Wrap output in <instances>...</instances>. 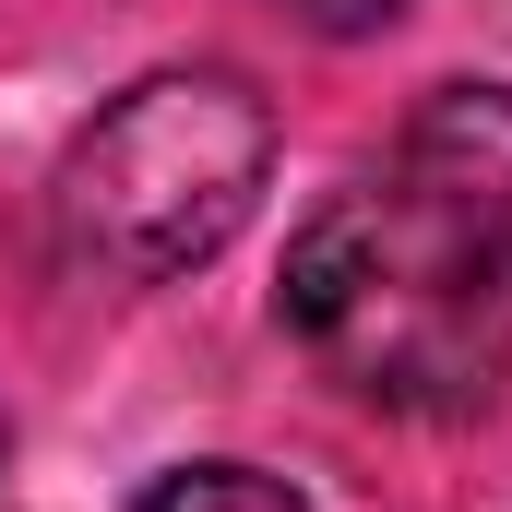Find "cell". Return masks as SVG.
I'll use <instances>...</instances> for the list:
<instances>
[{"mask_svg": "<svg viewBox=\"0 0 512 512\" xmlns=\"http://www.w3.org/2000/svg\"><path fill=\"white\" fill-rule=\"evenodd\" d=\"M286 12H298L310 36H370V24H393V12H405V0H286Z\"/></svg>", "mask_w": 512, "mask_h": 512, "instance_id": "cell-4", "label": "cell"}, {"mask_svg": "<svg viewBox=\"0 0 512 512\" xmlns=\"http://www.w3.org/2000/svg\"><path fill=\"white\" fill-rule=\"evenodd\" d=\"M286 334L370 405H477L512 370V96L441 84L286 251Z\"/></svg>", "mask_w": 512, "mask_h": 512, "instance_id": "cell-1", "label": "cell"}, {"mask_svg": "<svg viewBox=\"0 0 512 512\" xmlns=\"http://www.w3.org/2000/svg\"><path fill=\"white\" fill-rule=\"evenodd\" d=\"M274 120L239 72H155L60 167V251L108 286H167L239 239Z\"/></svg>", "mask_w": 512, "mask_h": 512, "instance_id": "cell-2", "label": "cell"}, {"mask_svg": "<svg viewBox=\"0 0 512 512\" xmlns=\"http://www.w3.org/2000/svg\"><path fill=\"white\" fill-rule=\"evenodd\" d=\"M143 512H310V501L286 477H262V465H191V477L143 489Z\"/></svg>", "mask_w": 512, "mask_h": 512, "instance_id": "cell-3", "label": "cell"}]
</instances>
